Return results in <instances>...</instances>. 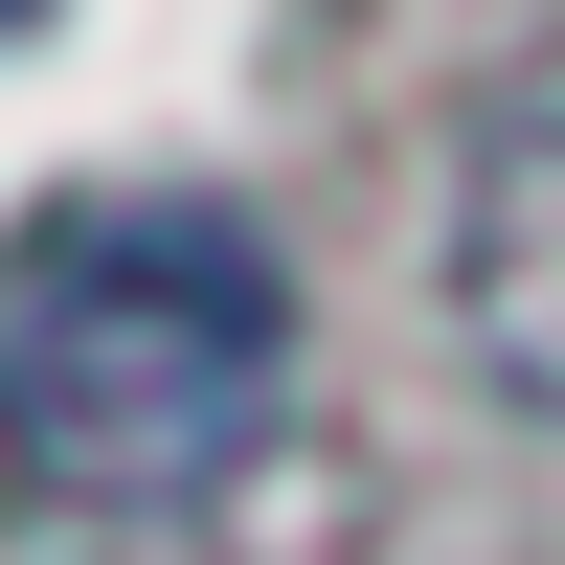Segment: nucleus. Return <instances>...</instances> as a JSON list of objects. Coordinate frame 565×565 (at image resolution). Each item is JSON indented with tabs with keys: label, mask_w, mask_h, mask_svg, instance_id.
I'll use <instances>...</instances> for the list:
<instances>
[{
	"label": "nucleus",
	"mask_w": 565,
	"mask_h": 565,
	"mask_svg": "<svg viewBox=\"0 0 565 565\" xmlns=\"http://www.w3.org/2000/svg\"><path fill=\"white\" fill-rule=\"evenodd\" d=\"M295 430V271L204 181H68L0 226V476L45 521H204Z\"/></svg>",
	"instance_id": "f257e3e1"
},
{
	"label": "nucleus",
	"mask_w": 565,
	"mask_h": 565,
	"mask_svg": "<svg viewBox=\"0 0 565 565\" xmlns=\"http://www.w3.org/2000/svg\"><path fill=\"white\" fill-rule=\"evenodd\" d=\"M452 340H476V385L521 430H565V90L498 114L476 181H452Z\"/></svg>",
	"instance_id": "f03ea898"
}]
</instances>
